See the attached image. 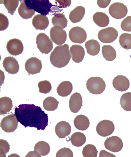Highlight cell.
Returning a JSON list of instances; mask_svg holds the SVG:
<instances>
[{"label":"cell","instance_id":"6da1fadb","mask_svg":"<svg viewBox=\"0 0 131 157\" xmlns=\"http://www.w3.org/2000/svg\"><path fill=\"white\" fill-rule=\"evenodd\" d=\"M18 122L25 128L34 127L44 130L48 125V114L39 106L33 104H21L15 109Z\"/></svg>","mask_w":131,"mask_h":157},{"label":"cell","instance_id":"7a4b0ae2","mask_svg":"<svg viewBox=\"0 0 131 157\" xmlns=\"http://www.w3.org/2000/svg\"><path fill=\"white\" fill-rule=\"evenodd\" d=\"M71 55L67 44L56 47L51 53L50 61L55 67L62 68L67 66L71 59Z\"/></svg>","mask_w":131,"mask_h":157},{"label":"cell","instance_id":"3957f363","mask_svg":"<svg viewBox=\"0 0 131 157\" xmlns=\"http://www.w3.org/2000/svg\"><path fill=\"white\" fill-rule=\"evenodd\" d=\"M24 2L30 10L45 16L49 13H52V9L55 6L52 5L48 0H28L24 1Z\"/></svg>","mask_w":131,"mask_h":157},{"label":"cell","instance_id":"277c9868","mask_svg":"<svg viewBox=\"0 0 131 157\" xmlns=\"http://www.w3.org/2000/svg\"><path fill=\"white\" fill-rule=\"evenodd\" d=\"M87 89L94 94H100L104 91L106 84L100 77H92L88 79L86 83Z\"/></svg>","mask_w":131,"mask_h":157},{"label":"cell","instance_id":"5b68a950","mask_svg":"<svg viewBox=\"0 0 131 157\" xmlns=\"http://www.w3.org/2000/svg\"><path fill=\"white\" fill-rule=\"evenodd\" d=\"M36 44L38 48L43 54H49L53 48L52 42L44 33H41L38 35Z\"/></svg>","mask_w":131,"mask_h":157},{"label":"cell","instance_id":"8992f818","mask_svg":"<svg viewBox=\"0 0 131 157\" xmlns=\"http://www.w3.org/2000/svg\"><path fill=\"white\" fill-rule=\"evenodd\" d=\"M118 33L112 27L102 29L99 32L98 39L103 43H110L114 42L118 37Z\"/></svg>","mask_w":131,"mask_h":157},{"label":"cell","instance_id":"52a82bcc","mask_svg":"<svg viewBox=\"0 0 131 157\" xmlns=\"http://www.w3.org/2000/svg\"><path fill=\"white\" fill-rule=\"evenodd\" d=\"M11 115L4 117L1 123V127L4 132H13L17 129L18 121L16 115Z\"/></svg>","mask_w":131,"mask_h":157},{"label":"cell","instance_id":"ba28073f","mask_svg":"<svg viewBox=\"0 0 131 157\" xmlns=\"http://www.w3.org/2000/svg\"><path fill=\"white\" fill-rule=\"evenodd\" d=\"M51 40L56 45H62L65 43L67 37L66 31L61 27L54 26L50 30Z\"/></svg>","mask_w":131,"mask_h":157},{"label":"cell","instance_id":"9c48e42d","mask_svg":"<svg viewBox=\"0 0 131 157\" xmlns=\"http://www.w3.org/2000/svg\"><path fill=\"white\" fill-rule=\"evenodd\" d=\"M109 13L111 16L115 19H121L127 15L128 9L122 3L115 2L109 7Z\"/></svg>","mask_w":131,"mask_h":157},{"label":"cell","instance_id":"30bf717a","mask_svg":"<svg viewBox=\"0 0 131 157\" xmlns=\"http://www.w3.org/2000/svg\"><path fill=\"white\" fill-rule=\"evenodd\" d=\"M115 130V125L112 121L103 120L97 125L96 131L98 135L102 137H106L112 135Z\"/></svg>","mask_w":131,"mask_h":157},{"label":"cell","instance_id":"8fae6325","mask_svg":"<svg viewBox=\"0 0 131 157\" xmlns=\"http://www.w3.org/2000/svg\"><path fill=\"white\" fill-rule=\"evenodd\" d=\"M69 37L72 42L82 44L86 40L87 34L83 28L79 27H74L70 30Z\"/></svg>","mask_w":131,"mask_h":157},{"label":"cell","instance_id":"7c38bea8","mask_svg":"<svg viewBox=\"0 0 131 157\" xmlns=\"http://www.w3.org/2000/svg\"><path fill=\"white\" fill-rule=\"evenodd\" d=\"M105 147L108 150L114 152L120 151L123 147L121 139L117 136H112L106 138L104 143Z\"/></svg>","mask_w":131,"mask_h":157},{"label":"cell","instance_id":"4fadbf2b","mask_svg":"<svg viewBox=\"0 0 131 157\" xmlns=\"http://www.w3.org/2000/svg\"><path fill=\"white\" fill-rule=\"evenodd\" d=\"M25 67L29 75H34L40 72L42 65L39 59L36 57H31L26 62Z\"/></svg>","mask_w":131,"mask_h":157},{"label":"cell","instance_id":"5bb4252c","mask_svg":"<svg viewBox=\"0 0 131 157\" xmlns=\"http://www.w3.org/2000/svg\"><path fill=\"white\" fill-rule=\"evenodd\" d=\"M7 51L11 55L17 56L21 54L24 50V46L20 40L13 39L9 40L6 46Z\"/></svg>","mask_w":131,"mask_h":157},{"label":"cell","instance_id":"9a60e30c","mask_svg":"<svg viewBox=\"0 0 131 157\" xmlns=\"http://www.w3.org/2000/svg\"><path fill=\"white\" fill-rule=\"evenodd\" d=\"M3 66L5 71L9 74H15L19 72V63L13 57H6L3 61Z\"/></svg>","mask_w":131,"mask_h":157},{"label":"cell","instance_id":"2e32d148","mask_svg":"<svg viewBox=\"0 0 131 157\" xmlns=\"http://www.w3.org/2000/svg\"><path fill=\"white\" fill-rule=\"evenodd\" d=\"M129 81L127 78L123 75H118L113 80V86L118 91L127 90L129 87Z\"/></svg>","mask_w":131,"mask_h":157},{"label":"cell","instance_id":"e0dca14e","mask_svg":"<svg viewBox=\"0 0 131 157\" xmlns=\"http://www.w3.org/2000/svg\"><path fill=\"white\" fill-rule=\"evenodd\" d=\"M72 60L75 63H79L83 60L85 55L84 49L79 45H73L70 49Z\"/></svg>","mask_w":131,"mask_h":157},{"label":"cell","instance_id":"ac0fdd59","mask_svg":"<svg viewBox=\"0 0 131 157\" xmlns=\"http://www.w3.org/2000/svg\"><path fill=\"white\" fill-rule=\"evenodd\" d=\"M55 132L59 138H64L71 134V126L66 121L59 122L56 126Z\"/></svg>","mask_w":131,"mask_h":157},{"label":"cell","instance_id":"d6986e66","mask_svg":"<svg viewBox=\"0 0 131 157\" xmlns=\"http://www.w3.org/2000/svg\"><path fill=\"white\" fill-rule=\"evenodd\" d=\"M82 98L81 95L76 92L71 96L69 100L70 110L73 113H76L80 110L82 106Z\"/></svg>","mask_w":131,"mask_h":157},{"label":"cell","instance_id":"ffe728a7","mask_svg":"<svg viewBox=\"0 0 131 157\" xmlns=\"http://www.w3.org/2000/svg\"><path fill=\"white\" fill-rule=\"evenodd\" d=\"M49 23L48 17L41 14L36 15L32 21L33 26L37 30H45L48 27Z\"/></svg>","mask_w":131,"mask_h":157},{"label":"cell","instance_id":"44dd1931","mask_svg":"<svg viewBox=\"0 0 131 157\" xmlns=\"http://www.w3.org/2000/svg\"><path fill=\"white\" fill-rule=\"evenodd\" d=\"M85 14L84 7L79 6L76 7L71 11L69 14V19L73 23L80 22Z\"/></svg>","mask_w":131,"mask_h":157},{"label":"cell","instance_id":"7402d4cb","mask_svg":"<svg viewBox=\"0 0 131 157\" xmlns=\"http://www.w3.org/2000/svg\"><path fill=\"white\" fill-rule=\"evenodd\" d=\"M90 121L85 116L82 115L77 116L74 120L75 127L79 130L85 131L89 128Z\"/></svg>","mask_w":131,"mask_h":157},{"label":"cell","instance_id":"603a6c76","mask_svg":"<svg viewBox=\"0 0 131 157\" xmlns=\"http://www.w3.org/2000/svg\"><path fill=\"white\" fill-rule=\"evenodd\" d=\"M94 22L99 27H105L109 25V18L106 13L97 12L93 16Z\"/></svg>","mask_w":131,"mask_h":157},{"label":"cell","instance_id":"cb8c5ba5","mask_svg":"<svg viewBox=\"0 0 131 157\" xmlns=\"http://www.w3.org/2000/svg\"><path fill=\"white\" fill-rule=\"evenodd\" d=\"M72 90V83L71 82L65 81L60 84L58 86L57 91L59 96L62 97H66L71 94Z\"/></svg>","mask_w":131,"mask_h":157},{"label":"cell","instance_id":"d4e9b609","mask_svg":"<svg viewBox=\"0 0 131 157\" xmlns=\"http://www.w3.org/2000/svg\"><path fill=\"white\" fill-rule=\"evenodd\" d=\"M85 48L88 54L92 56H95L100 51V45L98 41L95 40H90L85 43Z\"/></svg>","mask_w":131,"mask_h":157},{"label":"cell","instance_id":"484cf974","mask_svg":"<svg viewBox=\"0 0 131 157\" xmlns=\"http://www.w3.org/2000/svg\"><path fill=\"white\" fill-rule=\"evenodd\" d=\"M13 107V101L8 97L0 98V115H4L10 112Z\"/></svg>","mask_w":131,"mask_h":157},{"label":"cell","instance_id":"4316f807","mask_svg":"<svg viewBox=\"0 0 131 157\" xmlns=\"http://www.w3.org/2000/svg\"><path fill=\"white\" fill-rule=\"evenodd\" d=\"M20 6L18 8V11L20 16L23 19H27L33 17L35 13V11L30 10L26 5L24 1H21Z\"/></svg>","mask_w":131,"mask_h":157},{"label":"cell","instance_id":"83f0119b","mask_svg":"<svg viewBox=\"0 0 131 157\" xmlns=\"http://www.w3.org/2000/svg\"><path fill=\"white\" fill-rule=\"evenodd\" d=\"M102 53L103 57L106 60L112 61L116 58L117 56L115 50L112 46L104 45L102 47Z\"/></svg>","mask_w":131,"mask_h":157},{"label":"cell","instance_id":"f1b7e54d","mask_svg":"<svg viewBox=\"0 0 131 157\" xmlns=\"http://www.w3.org/2000/svg\"><path fill=\"white\" fill-rule=\"evenodd\" d=\"M71 140L73 145L80 147L86 142V138L84 134L82 132H77L71 136Z\"/></svg>","mask_w":131,"mask_h":157},{"label":"cell","instance_id":"f546056e","mask_svg":"<svg viewBox=\"0 0 131 157\" xmlns=\"http://www.w3.org/2000/svg\"><path fill=\"white\" fill-rule=\"evenodd\" d=\"M52 22L54 26H59L65 29L67 25L68 21L63 13H56L52 19Z\"/></svg>","mask_w":131,"mask_h":157},{"label":"cell","instance_id":"4dcf8cb0","mask_svg":"<svg viewBox=\"0 0 131 157\" xmlns=\"http://www.w3.org/2000/svg\"><path fill=\"white\" fill-rule=\"evenodd\" d=\"M59 102L54 98L50 97L46 98L44 101L43 105L44 109L48 111H54L57 109Z\"/></svg>","mask_w":131,"mask_h":157},{"label":"cell","instance_id":"1f68e13d","mask_svg":"<svg viewBox=\"0 0 131 157\" xmlns=\"http://www.w3.org/2000/svg\"><path fill=\"white\" fill-rule=\"evenodd\" d=\"M34 151L37 152L41 155L45 156L49 153L50 151L49 145L45 141L38 142L35 145Z\"/></svg>","mask_w":131,"mask_h":157},{"label":"cell","instance_id":"d6a6232c","mask_svg":"<svg viewBox=\"0 0 131 157\" xmlns=\"http://www.w3.org/2000/svg\"><path fill=\"white\" fill-rule=\"evenodd\" d=\"M120 104L122 108L125 111H131V93H125L120 98Z\"/></svg>","mask_w":131,"mask_h":157},{"label":"cell","instance_id":"836d02e7","mask_svg":"<svg viewBox=\"0 0 131 157\" xmlns=\"http://www.w3.org/2000/svg\"><path fill=\"white\" fill-rule=\"evenodd\" d=\"M98 151L94 145L87 144L83 147L82 155L84 157H97Z\"/></svg>","mask_w":131,"mask_h":157},{"label":"cell","instance_id":"e575fe53","mask_svg":"<svg viewBox=\"0 0 131 157\" xmlns=\"http://www.w3.org/2000/svg\"><path fill=\"white\" fill-rule=\"evenodd\" d=\"M120 45L126 50L131 49V34L123 33L119 37Z\"/></svg>","mask_w":131,"mask_h":157},{"label":"cell","instance_id":"d590c367","mask_svg":"<svg viewBox=\"0 0 131 157\" xmlns=\"http://www.w3.org/2000/svg\"><path fill=\"white\" fill-rule=\"evenodd\" d=\"M1 4H3L6 8L8 10V13L12 15L16 11V9L19 6V1H1Z\"/></svg>","mask_w":131,"mask_h":157},{"label":"cell","instance_id":"8d00e7d4","mask_svg":"<svg viewBox=\"0 0 131 157\" xmlns=\"http://www.w3.org/2000/svg\"><path fill=\"white\" fill-rule=\"evenodd\" d=\"M39 91L42 94H47L49 93L52 90L51 83L48 81H42L38 83Z\"/></svg>","mask_w":131,"mask_h":157},{"label":"cell","instance_id":"74e56055","mask_svg":"<svg viewBox=\"0 0 131 157\" xmlns=\"http://www.w3.org/2000/svg\"><path fill=\"white\" fill-rule=\"evenodd\" d=\"M10 150V145L6 141L0 140V157H6V154Z\"/></svg>","mask_w":131,"mask_h":157},{"label":"cell","instance_id":"f35d334b","mask_svg":"<svg viewBox=\"0 0 131 157\" xmlns=\"http://www.w3.org/2000/svg\"><path fill=\"white\" fill-rule=\"evenodd\" d=\"M73 156L72 151L65 147L58 151L56 157H73Z\"/></svg>","mask_w":131,"mask_h":157},{"label":"cell","instance_id":"ab89813d","mask_svg":"<svg viewBox=\"0 0 131 157\" xmlns=\"http://www.w3.org/2000/svg\"><path fill=\"white\" fill-rule=\"evenodd\" d=\"M121 27L123 31L131 32V16H127L123 20Z\"/></svg>","mask_w":131,"mask_h":157},{"label":"cell","instance_id":"60d3db41","mask_svg":"<svg viewBox=\"0 0 131 157\" xmlns=\"http://www.w3.org/2000/svg\"><path fill=\"white\" fill-rule=\"evenodd\" d=\"M9 25L8 18L2 13H0V30L2 31L6 29Z\"/></svg>","mask_w":131,"mask_h":157},{"label":"cell","instance_id":"b9f144b4","mask_svg":"<svg viewBox=\"0 0 131 157\" xmlns=\"http://www.w3.org/2000/svg\"><path fill=\"white\" fill-rule=\"evenodd\" d=\"M56 3L57 6V9L66 8L69 7L71 3V1H56Z\"/></svg>","mask_w":131,"mask_h":157},{"label":"cell","instance_id":"7bdbcfd3","mask_svg":"<svg viewBox=\"0 0 131 157\" xmlns=\"http://www.w3.org/2000/svg\"><path fill=\"white\" fill-rule=\"evenodd\" d=\"M111 2V1H97L98 6L102 8L107 7Z\"/></svg>","mask_w":131,"mask_h":157},{"label":"cell","instance_id":"ee69618b","mask_svg":"<svg viewBox=\"0 0 131 157\" xmlns=\"http://www.w3.org/2000/svg\"><path fill=\"white\" fill-rule=\"evenodd\" d=\"M99 157H116L114 154L110 153L105 150L100 151Z\"/></svg>","mask_w":131,"mask_h":157},{"label":"cell","instance_id":"f6af8a7d","mask_svg":"<svg viewBox=\"0 0 131 157\" xmlns=\"http://www.w3.org/2000/svg\"><path fill=\"white\" fill-rule=\"evenodd\" d=\"M25 157H42L41 155L36 151H31L29 152Z\"/></svg>","mask_w":131,"mask_h":157},{"label":"cell","instance_id":"bcb514c9","mask_svg":"<svg viewBox=\"0 0 131 157\" xmlns=\"http://www.w3.org/2000/svg\"><path fill=\"white\" fill-rule=\"evenodd\" d=\"M8 157H21L19 156V155H18L17 154L14 153L12 154L11 155H9Z\"/></svg>","mask_w":131,"mask_h":157}]
</instances>
